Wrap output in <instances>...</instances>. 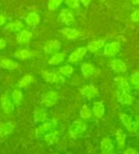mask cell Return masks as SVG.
I'll return each instance as SVG.
<instances>
[{
    "instance_id": "1",
    "label": "cell",
    "mask_w": 139,
    "mask_h": 154,
    "mask_svg": "<svg viewBox=\"0 0 139 154\" xmlns=\"http://www.w3.org/2000/svg\"><path fill=\"white\" fill-rule=\"evenodd\" d=\"M57 127V122L56 120L54 119H51L49 121H45L43 122L41 126H38L37 128H35V135H36V138H40V137H43V136L52 131V130L55 129V128Z\"/></svg>"
},
{
    "instance_id": "2",
    "label": "cell",
    "mask_w": 139,
    "mask_h": 154,
    "mask_svg": "<svg viewBox=\"0 0 139 154\" xmlns=\"http://www.w3.org/2000/svg\"><path fill=\"white\" fill-rule=\"evenodd\" d=\"M87 130V124L81 120H76L70 126L69 133L71 138H77Z\"/></svg>"
},
{
    "instance_id": "3",
    "label": "cell",
    "mask_w": 139,
    "mask_h": 154,
    "mask_svg": "<svg viewBox=\"0 0 139 154\" xmlns=\"http://www.w3.org/2000/svg\"><path fill=\"white\" fill-rule=\"evenodd\" d=\"M120 120H121L122 124L125 126L126 129L131 133H135L139 130V126L135 121L132 120L131 115H128L126 113H120L119 114Z\"/></svg>"
},
{
    "instance_id": "4",
    "label": "cell",
    "mask_w": 139,
    "mask_h": 154,
    "mask_svg": "<svg viewBox=\"0 0 139 154\" xmlns=\"http://www.w3.org/2000/svg\"><path fill=\"white\" fill-rule=\"evenodd\" d=\"M58 20H59V22L63 23L65 25L71 26L74 24L75 18H74V13H72L70 9H62L59 14Z\"/></svg>"
},
{
    "instance_id": "5",
    "label": "cell",
    "mask_w": 139,
    "mask_h": 154,
    "mask_svg": "<svg viewBox=\"0 0 139 154\" xmlns=\"http://www.w3.org/2000/svg\"><path fill=\"white\" fill-rule=\"evenodd\" d=\"M57 99H58V93L56 91H49L42 96L40 104L47 106V108H51V106L56 104Z\"/></svg>"
},
{
    "instance_id": "6",
    "label": "cell",
    "mask_w": 139,
    "mask_h": 154,
    "mask_svg": "<svg viewBox=\"0 0 139 154\" xmlns=\"http://www.w3.org/2000/svg\"><path fill=\"white\" fill-rule=\"evenodd\" d=\"M88 49L86 47H80V48L76 49L74 52H71L70 56L68 57V62L70 64H74L80 61L81 59L86 55Z\"/></svg>"
},
{
    "instance_id": "7",
    "label": "cell",
    "mask_w": 139,
    "mask_h": 154,
    "mask_svg": "<svg viewBox=\"0 0 139 154\" xmlns=\"http://www.w3.org/2000/svg\"><path fill=\"white\" fill-rule=\"evenodd\" d=\"M115 95L117 97V100L120 104L125 105V106H131L134 104V97L130 94L127 91H115Z\"/></svg>"
},
{
    "instance_id": "8",
    "label": "cell",
    "mask_w": 139,
    "mask_h": 154,
    "mask_svg": "<svg viewBox=\"0 0 139 154\" xmlns=\"http://www.w3.org/2000/svg\"><path fill=\"white\" fill-rule=\"evenodd\" d=\"M121 45L119 42H112L106 44L104 47V55L107 57H113L120 51Z\"/></svg>"
},
{
    "instance_id": "9",
    "label": "cell",
    "mask_w": 139,
    "mask_h": 154,
    "mask_svg": "<svg viewBox=\"0 0 139 154\" xmlns=\"http://www.w3.org/2000/svg\"><path fill=\"white\" fill-rule=\"evenodd\" d=\"M0 102H1V106L2 109L4 111L5 114H11L14 112V106L13 104V102L11 101L8 94H3L0 97Z\"/></svg>"
},
{
    "instance_id": "10",
    "label": "cell",
    "mask_w": 139,
    "mask_h": 154,
    "mask_svg": "<svg viewBox=\"0 0 139 154\" xmlns=\"http://www.w3.org/2000/svg\"><path fill=\"white\" fill-rule=\"evenodd\" d=\"M38 55V52L36 51H29L27 49L19 50L14 53V57L20 60H27V59L33 58Z\"/></svg>"
},
{
    "instance_id": "11",
    "label": "cell",
    "mask_w": 139,
    "mask_h": 154,
    "mask_svg": "<svg viewBox=\"0 0 139 154\" xmlns=\"http://www.w3.org/2000/svg\"><path fill=\"white\" fill-rule=\"evenodd\" d=\"M80 93L82 94V96L90 100L92 98H94L96 95H98V88L93 85L85 86L80 88Z\"/></svg>"
},
{
    "instance_id": "12",
    "label": "cell",
    "mask_w": 139,
    "mask_h": 154,
    "mask_svg": "<svg viewBox=\"0 0 139 154\" xmlns=\"http://www.w3.org/2000/svg\"><path fill=\"white\" fill-rule=\"evenodd\" d=\"M114 85L117 88V90L120 91H127L129 92L131 91V85L125 77L118 76L114 78Z\"/></svg>"
},
{
    "instance_id": "13",
    "label": "cell",
    "mask_w": 139,
    "mask_h": 154,
    "mask_svg": "<svg viewBox=\"0 0 139 154\" xmlns=\"http://www.w3.org/2000/svg\"><path fill=\"white\" fill-rule=\"evenodd\" d=\"M111 68L116 73H124L128 69L126 63L121 59H112L111 61Z\"/></svg>"
},
{
    "instance_id": "14",
    "label": "cell",
    "mask_w": 139,
    "mask_h": 154,
    "mask_svg": "<svg viewBox=\"0 0 139 154\" xmlns=\"http://www.w3.org/2000/svg\"><path fill=\"white\" fill-rule=\"evenodd\" d=\"M61 49V43L56 39L48 40L43 46V51L45 53H52L53 51H59Z\"/></svg>"
},
{
    "instance_id": "15",
    "label": "cell",
    "mask_w": 139,
    "mask_h": 154,
    "mask_svg": "<svg viewBox=\"0 0 139 154\" xmlns=\"http://www.w3.org/2000/svg\"><path fill=\"white\" fill-rule=\"evenodd\" d=\"M32 38H33V33L31 32H29L28 29H22L17 34L16 41L18 44L24 45V44H29Z\"/></svg>"
},
{
    "instance_id": "16",
    "label": "cell",
    "mask_w": 139,
    "mask_h": 154,
    "mask_svg": "<svg viewBox=\"0 0 139 154\" xmlns=\"http://www.w3.org/2000/svg\"><path fill=\"white\" fill-rule=\"evenodd\" d=\"M100 149H101V152L104 154H109V153L113 152L114 145L112 143V141L109 137L103 138L100 143Z\"/></svg>"
},
{
    "instance_id": "17",
    "label": "cell",
    "mask_w": 139,
    "mask_h": 154,
    "mask_svg": "<svg viewBox=\"0 0 139 154\" xmlns=\"http://www.w3.org/2000/svg\"><path fill=\"white\" fill-rule=\"evenodd\" d=\"M114 137L116 140L117 144V149L118 150H124L125 149V145H126V138L127 134L123 131L122 129H118L114 134Z\"/></svg>"
},
{
    "instance_id": "18",
    "label": "cell",
    "mask_w": 139,
    "mask_h": 154,
    "mask_svg": "<svg viewBox=\"0 0 139 154\" xmlns=\"http://www.w3.org/2000/svg\"><path fill=\"white\" fill-rule=\"evenodd\" d=\"M15 125L14 123H0V138H4L14 132Z\"/></svg>"
},
{
    "instance_id": "19",
    "label": "cell",
    "mask_w": 139,
    "mask_h": 154,
    "mask_svg": "<svg viewBox=\"0 0 139 154\" xmlns=\"http://www.w3.org/2000/svg\"><path fill=\"white\" fill-rule=\"evenodd\" d=\"M61 32L65 35L66 38L69 40H74L79 38L80 36H82V32L78 31V29H71V28H64Z\"/></svg>"
},
{
    "instance_id": "20",
    "label": "cell",
    "mask_w": 139,
    "mask_h": 154,
    "mask_svg": "<svg viewBox=\"0 0 139 154\" xmlns=\"http://www.w3.org/2000/svg\"><path fill=\"white\" fill-rule=\"evenodd\" d=\"M0 68L4 69H15L18 68V63L13 59H9V58H2L0 60Z\"/></svg>"
},
{
    "instance_id": "21",
    "label": "cell",
    "mask_w": 139,
    "mask_h": 154,
    "mask_svg": "<svg viewBox=\"0 0 139 154\" xmlns=\"http://www.w3.org/2000/svg\"><path fill=\"white\" fill-rule=\"evenodd\" d=\"M24 20L29 26H37L40 22V16L38 14L33 11V13H29L24 17Z\"/></svg>"
},
{
    "instance_id": "22",
    "label": "cell",
    "mask_w": 139,
    "mask_h": 154,
    "mask_svg": "<svg viewBox=\"0 0 139 154\" xmlns=\"http://www.w3.org/2000/svg\"><path fill=\"white\" fill-rule=\"evenodd\" d=\"M105 45V39H98V40H93L90 41L88 44L87 49L90 52H96L98 51L101 48H103Z\"/></svg>"
},
{
    "instance_id": "23",
    "label": "cell",
    "mask_w": 139,
    "mask_h": 154,
    "mask_svg": "<svg viewBox=\"0 0 139 154\" xmlns=\"http://www.w3.org/2000/svg\"><path fill=\"white\" fill-rule=\"evenodd\" d=\"M66 59V53L65 52H56L49 59L48 64L52 66H56V65L61 64Z\"/></svg>"
},
{
    "instance_id": "24",
    "label": "cell",
    "mask_w": 139,
    "mask_h": 154,
    "mask_svg": "<svg viewBox=\"0 0 139 154\" xmlns=\"http://www.w3.org/2000/svg\"><path fill=\"white\" fill-rule=\"evenodd\" d=\"M93 113L97 118H102L105 113V106L103 102H94L93 105Z\"/></svg>"
},
{
    "instance_id": "25",
    "label": "cell",
    "mask_w": 139,
    "mask_h": 154,
    "mask_svg": "<svg viewBox=\"0 0 139 154\" xmlns=\"http://www.w3.org/2000/svg\"><path fill=\"white\" fill-rule=\"evenodd\" d=\"M24 29V24L21 21H14L11 22L9 24L6 25L5 29L8 32H18L22 31Z\"/></svg>"
},
{
    "instance_id": "26",
    "label": "cell",
    "mask_w": 139,
    "mask_h": 154,
    "mask_svg": "<svg viewBox=\"0 0 139 154\" xmlns=\"http://www.w3.org/2000/svg\"><path fill=\"white\" fill-rule=\"evenodd\" d=\"M34 78H33V76L31 75V74H27L25 76H23L22 78L17 82V84H16V88H27L28 86H30L32 84V83L33 82Z\"/></svg>"
},
{
    "instance_id": "27",
    "label": "cell",
    "mask_w": 139,
    "mask_h": 154,
    "mask_svg": "<svg viewBox=\"0 0 139 154\" xmlns=\"http://www.w3.org/2000/svg\"><path fill=\"white\" fill-rule=\"evenodd\" d=\"M33 118L36 123H43L47 120V112L46 109L38 108L33 112Z\"/></svg>"
},
{
    "instance_id": "28",
    "label": "cell",
    "mask_w": 139,
    "mask_h": 154,
    "mask_svg": "<svg viewBox=\"0 0 139 154\" xmlns=\"http://www.w3.org/2000/svg\"><path fill=\"white\" fill-rule=\"evenodd\" d=\"M95 72V69L92 64L90 63H84L81 66V72L85 78H89L90 76H92Z\"/></svg>"
},
{
    "instance_id": "29",
    "label": "cell",
    "mask_w": 139,
    "mask_h": 154,
    "mask_svg": "<svg viewBox=\"0 0 139 154\" xmlns=\"http://www.w3.org/2000/svg\"><path fill=\"white\" fill-rule=\"evenodd\" d=\"M58 134L59 132L57 131V130L53 129L52 130V131L48 132L44 135V140L47 142L48 145H52L54 143H56L57 140H58Z\"/></svg>"
},
{
    "instance_id": "30",
    "label": "cell",
    "mask_w": 139,
    "mask_h": 154,
    "mask_svg": "<svg viewBox=\"0 0 139 154\" xmlns=\"http://www.w3.org/2000/svg\"><path fill=\"white\" fill-rule=\"evenodd\" d=\"M42 78H43L47 83H55V78H56V72H48V70H42L41 72Z\"/></svg>"
},
{
    "instance_id": "31",
    "label": "cell",
    "mask_w": 139,
    "mask_h": 154,
    "mask_svg": "<svg viewBox=\"0 0 139 154\" xmlns=\"http://www.w3.org/2000/svg\"><path fill=\"white\" fill-rule=\"evenodd\" d=\"M11 99H13V101L14 104L16 105H21L22 103V100H23V92L18 90V88H16V90H14L13 92H11Z\"/></svg>"
},
{
    "instance_id": "32",
    "label": "cell",
    "mask_w": 139,
    "mask_h": 154,
    "mask_svg": "<svg viewBox=\"0 0 139 154\" xmlns=\"http://www.w3.org/2000/svg\"><path fill=\"white\" fill-rule=\"evenodd\" d=\"M93 115V110L90 109L87 105H84L82 106V109H80V117L84 120L90 119Z\"/></svg>"
},
{
    "instance_id": "33",
    "label": "cell",
    "mask_w": 139,
    "mask_h": 154,
    "mask_svg": "<svg viewBox=\"0 0 139 154\" xmlns=\"http://www.w3.org/2000/svg\"><path fill=\"white\" fill-rule=\"evenodd\" d=\"M59 72L63 74L65 77H71V74L74 73V68H72L71 65H65V66L59 67Z\"/></svg>"
},
{
    "instance_id": "34",
    "label": "cell",
    "mask_w": 139,
    "mask_h": 154,
    "mask_svg": "<svg viewBox=\"0 0 139 154\" xmlns=\"http://www.w3.org/2000/svg\"><path fill=\"white\" fill-rule=\"evenodd\" d=\"M64 2V0H49L48 1V10L54 11L59 8V6Z\"/></svg>"
},
{
    "instance_id": "35",
    "label": "cell",
    "mask_w": 139,
    "mask_h": 154,
    "mask_svg": "<svg viewBox=\"0 0 139 154\" xmlns=\"http://www.w3.org/2000/svg\"><path fill=\"white\" fill-rule=\"evenodd\" d=\"M65 4L71 9H79L80 7V0H64Z\"/></svg>"
},
{
    "instance_id": "36",
    "label": "cell",
    "mask_w": 139,
    "mask_h": 154,
    "mask_svg": "<svg viewBox=\"0 0 139 154\" xmlns=\"http://www.w3.org/2000/svg\"><path fill=\"white\" fill-rule=\"evenodd\" d=\"M130 81L132 85H134L135 87L139 88V70L135 72L134 73H132L130 76Z\"/></svg>"
},
{
    "instance_id": "37",
    "label": "cell",
    "mask_w": 139,
    "mask_h": 154,
    "mask_svg": "<svg viewBox=\"0 0 139 154\" xmlns=\"http://www.w3.org/2000/svg\"><path fill=\"white\" fill-rule=\"evenodd\" d=\"M131 18L134 22H139V9H136L132 11L131 15Z\"/></svg>"
},
{
    "instance_id": "38",
    "label": "cell",
    "mask_w": 139,
    "mask_h": 154,
    "mask_svg": "<svg viewBox=\"0 0 139 154\" xmlns=\"http://www.w3.org/2000/svg\"><path fill=\"white\" fill-rule=\"evenodd\" d=\"M65 83V76L61 73H56L55 84H64Z\"/></svg>"
},
{
    "instance_id": "39",
    "label": "cell",
    "mask_w": 139,
    "mask_h": 154,
    "mask_svg": "<svg viewBox=\"0 0 139 154\" xmlns=\"http://www.w3.org/2000/svg\"><path fill=\"white\" fill-rule=\"evenodd\" d=\"M124 153L125 154H136V153H138V151L135 149H132V147H129V149H124Z\"/></svg>"
},
{
    "instance_id": "40",
    "label": "cell",
    "mask_w": 139,
    "mask_h": 154,
    "mask_svg": "<svg viewBox=\"0 0 139 154\" xmlns=\"http://www.w3.org/2000/svg\"><path fill=\"white\" fill-rule=\"evenodd\" d=\"M6 16L4 14H0V26H3L5 23H6Z\"/></svg>"
},
{
    "instance_id": "41",
    "label": "cell",
    "mask_w": 139,
    "mask_h": 154,
    "mask_svg": "<svg viewBox=\"0 0 139 154\" xmlns=\"http://www.w3.org/2000/svg\"><path fill=\"white\" fill-rule=\"evenodd\" d=\"M6 40L3 38H0V50H3L5 47H6Z\"/></svg>"
},
{
    "instance_id": "42",
    "label": "cell",
    "mask_w": 139,
    "mask_h": 154,
    "mask_svg": "<svg viewBox=\"0 0 139 154\" xmlns=\"http://www.w3.org/2000/svg\"><path fill=\"white\" fill-rule=\"evenodd\" d=\"M80 2L82 3L83 6H85V7H88V6L90 4V2H92V0H80Z\"/></svg>"
},
{
    "instance_id": "43",
    "label": "cell",
    "mask_w": 139,
    "mask_h": 154,
    "mask_svg": "<svg viewBox=\"0 0 139 154\" xmlns=\"http://www.w3.org/2000/svg\"><path fill=\"white\" fill-rule=\"evenodd\" d=\"M131 3L134 5H139V0H131Z\"/></svg>"
},
{
    "instance_id": "44",
    "label": "cell",
    "mask_w": 139,
    "mask_h": 154,
    "mask_svg": "<svg viewBox=\"0 0 139 154\" xmlns=\"http://www.w3.org/2000/svg\"><path fill=\"white\" fill-rule=\"evenodd\" d=\"M135 122L137 123V125L139 126V115H137V116L135 117Z\"/></svg>"
},
{
    "instance_id": "45",
    "label": "cell",
    "mask_w": 139,
    "mask_h": 154,
    "mask_svg": "<svg viewBox=\"0 0 139 154\" xmlns=\"http://www.w3.org/2000/svg\"><path fill=\"white\" fill-rule=\"evenodd\" d=\"M100 1H104V0H100Z\"/></svg>"
}]
</instances>
